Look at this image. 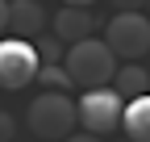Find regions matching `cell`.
I'll list each match as a JSON object with an SVG mask.
<instances>
[{
  "instance_id": "obj_1",
  "label": "cell",
  "mask_w": 150,
  "mask_h": 142,
  "mask_svg": "<svg viewBox=\"0 0 150 142\" xmlns=\"http://www.w3.org/2000/svg\"><path fill=\"white\" fill-rule=\"evenodd\" d=\"M25 126L33 138H42V142H67L71 130L79 126V104H75L67 92H42V96H33L29 100V109H25Z\"/></svg>"
},
{
  "instance_id": "obj_2",
  "label": "cell",
  "mask_w": 150,
  "mask_h": 142,
  "mask_svg": "<svg viewBox=\"0 0 150 142\" xmlns=\"http://www.w3.org/2000/svg\"><path fill=\"white\" fill-rule=\"evenodd\" d=\"M67 71H71L75 88L96 92V88H104L108 80H117V55H112L108 42L88 38V42H79V46L67 50Z\"/></svg>"
},
{
  "instance_id": "obj_3",
  "label": "cell",
  "mask_w": 150,
  "mask_h": 142,
  "mask_svg": "<svg viewBox=\"0 0 150 142\" xmlns=\"http://www.w3.org/2000/svg\"><path fill=\"white\" fill-rule=\"evenodd\" d=\"M125 96L117 92V88H96V92H83V100H79V126H83V134H96V138H104V134H112V130H121L125 126Z\"/></svg>"
},
{
  "instance_id": "obj_4",
  "label": "cell",
  "mask_w": 150,
  "mask_h": 142,
  "mask_svg": "<svg viewBox=\"0 0 150 142\" xmlns=\"http://www.w3.org/2000/svg\"><path fill=\"white\" fill-rule=\"evenodd\" d=\"M42 55H38L33 42H21V38H4L0 42V84L8 88V92H17V88L33 84L38 75H42Z\"/></svg>"
},
{
  "instance_id": "obj_5",
  "label": "cell",
  "mask_w": 150,
  "mask_h": 142,
  "mask_svg": "<svg viewBox=\"0 0 150 142\" xmlns=\"http://www.w3.org/2000/svg\"><path fill=\"white\" fill-rule=\"evenodd\" d=\"M104 42L112 46L117 59H129L138 63L142 55H150V17L142 13H117L104 29Z\"/></svg>"
},
{
  "instance_id": "obj_6",
  "label": "cell",
  "mask_w": 150,
  "mask_h": 142,
  "mask_svg": "<svg viewBox=\"0 0 150 142\" xmlns=\"http://www.w3.org/2000/svg\"><path fill=\"white\" fill-rule=\"evenodd\" d=\"M50 17L38 0H4L0 4V21H4L8 29V38H21V42H33V38H42V29L50 25Z\"/></svg>"
},
{
  "instance_id": "obj_7",
  "label": "cell",
  "mask_w": 150,
  "mask_h": 142,
  "mask_svg": "<svg viewBox=\"0 0 150 142\" xmlns=\"http://www.w3.org/2000/svg\"><path fill=\"white\" fill-rule=\"evenodd\" d=\"M50 29H54V38L67 42V46H79L92 38V29H96V17H88V9H71L63 4L59 13L50 17Z\"/></svg>"
},
{
  "instance_id": "obj_8",
  "label": "cell",
  "mask_w": 150,
  "mask_h": 142,
  "mask_svg": "<svg viewBox=\"0 0 150 142\" xmlns=\"http://www.w3.org/2000/svg\"><path fill=\"white\" fill-rule=\"evenodd\" d=\"M117 92H121L129 104L142 100V96H150V71L138 67V63H125V67L117 71Z\"/></svg>"
},
{
  "instance_id": "obj_9",
  "label": "cell",
  "mask_w": 150,
  "mask_h": 142,
  "mask_svg": "<svg viewBox=\"0 0 150 142\" xmlns=\"http://www.w3.org/2000/svg\"><path fill=\"white\" fill-rule=\"evenodd\" d=\"M125 138L129 142H150V96H142V100H134L125 109Z\"/></svg>"
},
{
  "instance_id": "obj_10",
  "label": "cell",
  "mask_w": 150,
  "mask_h": 142,
  "mask_svg": "<svg viewBox=\"0 0 150 142\" xmlns=\"http://www.w3.org/2000/svg\"><path fill=\"white\" fill-rule=\"evenodd\" d=\"M38 84H42L46 92H71V88H75V80H71V71H67V67H42Z\"/></svg>"
},
{
  "instance_id": "obj_11",
  "label": "cell",
  "mask_w": 150,
  "mask_h": 142,
  "mask_svg": "<svg viewBox=\"0 0 150 142\" xmlns=\"http://www.w3.org/2000/svg\"><path fill=\"white\" fill-rule=\"evenodd\" d=\"M38 55H42V63H46V67H59V59L67 55V50H63V42L50 33V38H38Z\"/></svg>"
},
{
  "instance_id": "obj_12",
  "label": "cell",
  "mask_w": 150,
  "mask_h": 142,
  "mask_svg": "<svg viewBox=\"0 0 150 142\" xmlns=\"http://www.w3.org/2000/svg\"><path fill=\"white\" fill-rule=\"evenodd\" d=\"M13 130H17V126H13V113H0V142H8Z\"/></svg>"
},
{
  "instance_id": "obj_13",
  "label": "cell",
  "mask_w": 150,
  "mask_h": 142,
  "mask_svg": "<svg viewBox=\"0 0 150 142\" xmlns=\"http://www.w3.org/2000/svg\"><path fill=\"white\" fill-rule=\"evenodd\" d=\"M117 4V13H138L142 4H150V0H112Z\"/></svg>"
},
{
  "instance_id": "obj_14",
  "label": "cell",
  "mask_w": 150,
  "mask_h": 142,
  "mask_svg": "<svg viewBox=\"0 0 150 142\" xmlns=\"http://www.w3.org/2000/svg\"><path fill=\"white\" fill-rule=\"evenodd\" d=\"M67 142H104V138H96V134H71Z\"/></svg>"
},
{
  "instance_id": "obj_15",
  "label": "cell",
  "mask_w": 150,
  "mask_h": 142,
  "mask_svg": "<svg viewBox=\"0 0 150 142\" xmlns=\"http://www.w3.org/2000/svg\"><path fill=\"white\" fill-rule=\"evenodd\" d=\"M63 4H71V9H88L92 0H63Z\"/></svg>"
},
{
  "instance_id": "obj_16",
  "label": "cell",
  "mask_w": 150,
  "mask_h": 142,
  "mask_svg": "<svg viewBox=\"0 0 150 142\" xmlns=\"http://www.w3.org/2000/svg\"><path fill=\"white\" fill-rule=\"evenodd\" d=\"M125 142H129V138H125Z\"/></svg>"
},
{
  "instance_id": "obj_17",
  "label": "cell",
  "mask_w": 150,
  "mask_h": 142,
  "mask_svg": "<svg viewBox=\"0 0 150 142\" xmlns=\"http://www.w3.org/2000/svg\"><path fill=\"white\" fill-rule=\"evenodd\" d=\"M146 9H150V4H146Z\"/></svg>"
}]
</instances>
